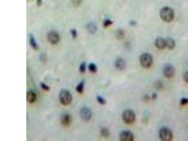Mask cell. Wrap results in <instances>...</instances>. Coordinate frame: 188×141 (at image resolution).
I'll list each match as a JSON object with an SVG mask.
<instances>
[{"instance_id": "7a4b0ae2", "label": "cell", "mask_w": 188, "mask_h": 141, "mask_svg": "<svg viewBox=\"0 0 188 141\" xmlns=\"http://www.w3.org/2000/svg\"><path fill=\"white\" fill-rule=\"evenodd\" d=\"M141 65L144 68H149L152 66L153 63V57L151 54L145 53L142 54L139 58Z\"/></svg>"}, {"instance_id": "9c48e42d", "label": "cell", "mask_w": 188, "mask_h": 141, "mask_svg": "<svg viewBox=\"0 0 188 141\" xmlns=\"http://www.w3.org/2000/svg\"><path fill=\"white\" fill-rule=\"evenodd\" d=\"M60 37L59 34L56 31H51L48 34V40L50 43L56 44L59 41Z\"/></svg>"}, {"instance_id": "ffe728a7", "label": "cell", "mask_w": 188, "mask_h": 141, "mask_svg": "<svg viewBox=\"0 0 188 141\" xmlns=\"http://www.w3.org/2000/svg\"><path fill=\"white\" fill-rule=\"evenodd\" d=\"M97 102L101 104L104 105V104H105L106 103V101L105 99L101 96H97Z\"/></svg>"}, {"instance_id": "2e32d148", "label": "cell", "mask_w": 188, "mask_h": 141, "mask_svg": "<svg viewBox=\"0 0 188 141\" xmlns=\"http://www.w3.org/2000/svg\"><path fill=\"white\" fill-rule=\"evenodd\" d=\"M84 87V81L81 82L76 87V90L79 93L81 94L83 92Z\"/></svg>"}, {"instance_id": "d6986e66", "label": "cell", "mask_w": 188, "mask_h": 141, "mask_svg": "<svg viewBox=\"0 0 188 141\" xmlns=\"http://www.w3.org/2000/svg\"><path fill=\"white\" fill-rule=\"evenodd\" d=\"M89 71L92 73H95L97 71V67L96 64L93 63H91L89 66Z\"/></svg>"}, {"instance_id": "e0dca14e", "label": "cell", "mask_w": 188, "mask_h": 141, "mask_svg": "<svg viewBox=\"0 0 188 141\" xmlns=\"http://www.w3.org/2000/svg\"><path fill=\"white\" fill-rule=\"evenodd\" d=\"M30 43L31 46H32L34 49H37L38 46L37 45L36 42H35L34 37L33 36H32V35L30 37Z\"/></svg>"}, {"instance_id": "8992f818", "label": "cell", "mask_w": 188, "mask_h": 141, "mask_svg": "<svg viewBox=\"0 0 188 141\" xmlns=\"http://www.w3.org/2000/svg\"><path fill=\"white\" fill-rule=\"evenodd\" d=\"M164 76L167 78H171L175 74V69L174 67L171 64H166L163 69Z\"/></svg>"}, {"instance_id": "d4e9b609", "label": "cell", "mask_w": 188, "mask_h": 141, "mask_svg": "<svg viewBox=\"0 0 188 141\" xmlns=\"http://www.w3.org/2000/svg\"><path fill=\"white\" fill-rule=\"evenodd\" d=\"M41 87H42L43 89L46 90V91H48L49 90V87L47 86L46 84H44V83H41Z\"/></svg>"}, {"instance_id": "6da1fadb", "label": "cell", "mask_w": 188, "mask_h": 141, "mask_svg": "<svg viewBox=\"0 0 188 141\" xmlns=\"http://www.w3.org/2000/svg\"><path fill=\"white\" fill-rule=\"evenodd\" d=\"M160 16L165 22H171L174 18V11L170 7H163L160 10Z\"/></svg>"}, {"instance_id": "7c38bea8", "label": "cell", "mask_w": 188, "mask_h": 141, "mask_svg": "<svg viewBox=\"0 0 188 141\" xmlns=\"http://www.w3.org/2000/svg\"><path fill=\"white\" fill-rule=\"evenodd\" d=\"M115 67L120 71L124 70L126 67V62L122 58H119L116 61Z\"/></svg>"}, {"instance_id": "7402d4cb", "label": "cell", "mask_w": 188, "mask_h": 141, "mask_svg": "<svg viewBox=\"0 0 188 141\" xmlns=\"http://www.w3.org/2000/svg\"><path fill=\"white\" fill-rule=\"evenodd\" d=\"M112 24V22L111 20H106L104 22V27H108L111 26Z\"/></svg>"}, {"instance_id": "52a82bcc", "label": "cell", "mask_w": 188, "mask_h": 141, "mask_svg": "<svg viewBox=\"0 0 188 141\" xmlns=\"http://www.w3.org/2000/svg\"><path fill=\"white\" fill-rule=\"evenodd\" d=\"M119 138L122 141H132L134 140V135L130 131H123L120 133Z\"/></svg>"}, {"instance_id": "4fadbf2b", "label": "cell", "mask_w": 188, "mask_h": 141, "mask_svg": "<svg viewBox=\"0 0 188 141\" xmlns=\"http://www.w3.org/2000/svg\"><path fill=\"white\" fill-rule=\"evenodd\" d=\"M166 47L169 49H174L176 45L175 41L171 38H167L166 39Z\"/></svg>"}, {"instance_id": "44dd1931", "label": "cell", "mask_w": 188, "mask_h": 141, "mask_svg": "<svg viewBox=\"0 0 188 141\" xmlns=\"http://www.w3.org/2000/svg\"><path fill=\"white\" fill-rule=\"evenodd\" d=\"M86 64L85 63H82L80 65V67H79V71L81 72L82 73H83V72H85L86 71Z\"/></svg>"}, {"instance_id": "ba28073f", "label": "cell", "mask_w": 188, "mask_h": 141, "mask_svg": "<svg viewBox=\"0 0 188 141\" xmlns=\"http://www.w3.org/2000/svg\"><path fill=\"white\" fill-rule=\"evenodd\" d=\"M80 115L81 119L85 121L90 120L92 117V112L89 109L84 107L81 110Z\"/></svg>"}, {"instance_id": "3957f363", "label": "cell", "mask_w": 188, "mask_h": 141, "mask_svg": "<svg viewBox=\"0 0 188 141\" xmlns=\"http://www.w3.org/2000/svg\"><path fill=\"white\" fill-rule=\"evenodd\" d=\"M159 137L162 141H170L173 139V133L169 128L163 127L159 131Z\"/></svg>"}, {"instance_id": "484cf974", "label": "cell", "mask_w": 188, "mask_h": 141, "mask_svg": "<svg viewBox=\"0 0 188 141\" xmlns=\"http://www.w3.org/2000/svg\"><path fill=\"white\" fill-rule=\"evenodd\" d=\"M89 30L90 31L91 33H94L95 31L96 30V26L93 25H90V26L89 27Z\"/></svg>"}, {"instance_id": "8fae6325", "label": "cell", "mask_w": 188, "mask_h": 141, "mask_svg": "<svg viewBox=\"0 0 188 141\" xmlns=\"http://www.w3.org/2000/svg\"><path fill=\"white\" fill-rule=\"evenodd\" d=\"M61 122L63 126L68 127L71 123V117L68 114H63L61 117Z\"/></svg>"}, {"instance_id": "f1b7e54d", "label": "cell", "mask_w": 188, "mask_h": 141, "mask_svg": "<svg viewBox=\"0 0 188 141\" xmlns=\"http://www.w3.org/2000/svg\"><path fill=\"white\" fill-rule=\"evenodd\" d=\"M71 34H72L73 37H76L77 34H76V32L75 31H71Z\"/></svg>"}, {"instance_id": "603a6c76", "label": "cell", "mask_w": 188, "mask_h": 141, "mask_svg": "<svg viewBox=\"0 0 188 141\" xmlns=\"http://www.w3.org/2000/svg\"><path fill=\"white\" fill-rule=\"evenodd\" d=\"M181 104L182 105H186L188 104V98H182L180 102Z\"/></svg>"}, {"instance_id": "30bf717a", "label": "cell", "mask_w": 188, "mask_h": 141, "mask_svg": "<svg viewBox=\"0 0 188 141\" xmlns=\"http://www.w3.org/2000/svg\"><path fill=\"white\" fill-rule=\"evenodd\" d=\"M155 45L159 49H163L166 47V39L159 37L155 41Z\"/></svg>"}, {"instance_id": "4316f807", "label": "cell", "mask_w": 188, "mask_h": 141, "mask_svg": "<svg viewBox=\"0 0 188 141\" xmlns=\"http://www.w3.org/2000/svg\"><path fill=\"white\" fill-rule=\"evenodd\" d=\"M81 0H73V4L75 5H78L80 4Z\"/></svg>"}, {"instance_id": "ac0fdd59", "label": "cell", "mask_w": 188, "mask_h": 141, "mask_svg": "<svg viewBox=\"0 0 188 141\" xmlns=\"http://www.w3.org/2000/svg\"><path fill=\"white\" fill-rule=\"evenodd\" d=\"M101 134L103 137H107L110 135V132L107 128H103L101 130Z\"/></svg>"}, {"instance_id": "cb8c5ba5", "label": "cell", "mask_w": 188, "mask_h": 141, "mask_svg": "<svg viewBox=\"0 0 188 141\" xmlns=\"http://www.w3.org/2000/svg\"><path fill=\"white\" fill-rule=\"evenodd\" d=\"M183 79L185 82L188 83V71L184 73L183 75Z\"/></svg>"}, {"instance_id": "9a60e30c", "label": "cell", "mask_w": 188, "mask_h": 141, "mask_svg": "<svg viewBox=\"0 0 188 141\" xmlns=\"http://www.w3.org/2000/svg\"><path fill=\"white\" fill-rule=\"evenodd\" d=\"M115 36L118 40H122L125 37V31L122 29H118L116 31Z\"/></svg>"}, {"instance_id": "83f0119b", "label": "cell", "mask_w": 188, "mask_h": 141, "mask_svg": "<svg viewBox=\"0 0 188 141\" xmlns=\"http://www.w3.org/2000/svg\"><path fill=\"white\" fill-rule=\"evenodd\" d=\"M157 97V94L156 93H153L152 95V100H155Z\"/></svg>"}, {"instance_id": "277c9868", "label": "cell", "mask_w": 188, "mask_h": 141, "mask_svg": "<svg viewBox=\"0 0 188 141\" xmlns=\"http://www.w3.org/2000/svg\"><path fill=\"white\" fill-rule=\"evenodd\" d=\"M136 114L132 110H126L122 114L123 120L125 123L127 124L133 123L136 120Z\"/></svg>"}, {"instance_id": "5bb4252c", "label": "cell", "mask_w": 188, "mask_h": 141, "mask_svg": "<svg viewBox=\"0 0 188 141\" xmlns=\"http://www.w3.org/2000/svg\"><path fill=\"white\" fill-rule=\"evenodd\" d=\"M36 94L34 92L30 91L27 93V95H26V99L29 103H34L36 100Z\"/></svg>"}, {"instance_id": "5b68a950", "label": "cell", "mask_w": 188, "mask_h": 141, "mask_svg": "<svg viewBox=\"0 0 188 141\" xmlns=\"http://www.w3.org/2000/svg\"><path fill=\"white\" fill-rule=\"evenodd\" d=\"M60 102L63 105H67L70 104L72 101V96L66 90H63L59 94Z\"/></svg>"}]
</instances>
